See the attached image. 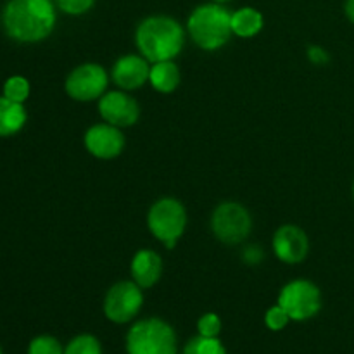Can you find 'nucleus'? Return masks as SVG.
<instances>
[{
  "label": "nucleus",
  "mask_w": 354,
  "mask_h": 354,
  "mask_svg": "<svg viewBox=\"0 0 354 354\" xmlns=\"http://www.w3.org/2000/svg\"><path fill=\"white\" fill-rule=\"evenodd\" d=\"M213 2H216V3H227V2H230V0H213Z\"/></svg>",
  "instance_id": "obj_28"
},
{
  "label": "nucleus",
  "mask_w": 354,
  "mask_h": 354,
  "mask_svg": "<svg viewBox=\"0 0 354 354\" xmlns=\"http://www.w3.org/2000/svg\"><path fill=\"white\" fill-rule=\"evenodd\" d=\"M135 45L151 64L173 61L185 45V30L171 16H149L137 26Z\"/></svg>",
  "instance_id": "obj_2"
},
{
  "label": "nucleus",
  "mask_w": 354,
  "mask_h": 354,
  "mask_svg": "<svg viewBox=\"0 0 354 354\" xmlns=\"http://www.w3.org/2000/svg\"><path fill=\"white\" fill-rule=\"evenodd\" d=\"M344 10H346V16H348V19L354 24V0H346Z\"/></svg>",
  "instance_id": "obj_27"
},
{
  "label": "nucleus",
  "mask_w": 354,
  "mask_h": 354,
  "mask_svg": "<svg viewBox=\"0 0 354 354\" xmlns=\"http://www.w3.org/2000/svg\"><path fill=\"white\" fill-rule=\"evenodd\" d=\"M152 88L161 93L175 92L180 85V69L173 61L154 62L151 66V75H149Z\"/></svg>",
  "instance_id": "obj_17"
},
{
  "label": "nucleus",
  "mask_w": 354,
  "mask_h": 354,
  "mask_svg": "<svg viewBox=\"0 0 354 354\" xmlns=\"http://www.w3.org/2000/svg\"><path fill=\"white\" fill-rule=\"evenodd\" d=\"M242 259L248 265H258V263L263 261V251L258 245H249L242 251Z\"/></svg>",
  "instance_id": "obj_26"
},
{
  "label": "nucleus",
  "mask_w": 354,
  "mask_h": 354,
  "mask_svg": "<svg viewBox=\"0 0 354 354\" xmlns=\"http://www.w3.org/2000/svg\"><path fill=\"white\" fill-rule=\"evenodd\" d=\"M95 0H55V6L69 16H82L93 7Z\"/></svg>",
  "instance_id": "obj_24"
},
{
  "label": "nucleus",
  "mask_w": 354,
  "mask_h": 354,
  "mask_svg": "<svg viewBox=\"0 0 354 354\" xmlns=\"http://www.w3.org/2000/svg\"><path fill=\"white\" fill-rule=\"evenodd\" d=\"M128 354H176V334L159 318L137 322L127 335Z\"/></svg>",
  "instance_id": "obj_4"
},
{
  "label": "nucleus",
  "mask_w": 354,
  "mask_h": 354,
  "mask_svg": "<svg viewBox=\"0 0 354 354\" xmlns=\"http://www.w3.org/2000/svg\"><path fill=\"white\" fill-rule=\"evenodd\" d=\"M30 82L21 75L10 76V78H7L6 83H3V97L14 100V102L23 104L24 100L30 97Z\"/></svg>",
  "instance_id": "obj_19"
},
{
  "label": "nucleus",
  "mask_w": 354,
  "mask_h": 354,
  "mask_svg": "<svg viewBox=\"0 0 354 354\" xmlns=\"http://www.w3.org/2000/svg\"><path fill=\"white\" fill-rule=\"evenodd\" d=\"M290 322V317L287 315V311L283 310L280 304L277 306H272L265 315V324L270 330H282V328L287 327V324Z\"/></svg>",
  "instance_id": "obj_23"
},
{
  "label": "nucleus",
  "mask_w": 354,
  "mask_h": 354,
  "mask_svg": "<svg viewBox=\"0 0 354 354\" xmlns=\"http://www.w3.org/2000/svg\"><path fill=\"white\" fill-rule=\"evenodd\" d=\"M99 114L106 123L118 128L133 127L140 118V106L124 90L106 92L99 99Z\"/></svg>",
  "instance_id": "obj_10"
},
{
  "label": "nucleus",
  "mask_w": 354,
  "mask_h": 354,
  "mask_svg": "<svg viewBox=\"0 0 354 354\" xmlns=\"http://www.w3.org/2000/svg\"><path fill=\"white\" fill-rule=\"evenodd\" d=\"M85 147L93 158L114 159L123 152L124 135L121 128L109 123L93 124L85 133Z\"/></svg>",
  "instance_id": "obj_11"
},
{
  "label": "nucleus",
  "mask_w": 354,
  "mask_h": 354,
  "mask_svg": "<svg viewBox=\"0 0 354 354\" xmlns=\"http://www.w3.org/2000/svg\"><path fill=\"white\" fill-rule=\"evenodd\" d=\"M197 330L199 335L204 337H218L221 332V320L216 313H206L197 322Z\"/></svg>",
  "instance_id": "obj_22"
},
{
  "label": "nucleus",
  "mask_w": 354,
  "mask_h": 354,
  "mask_svg": "<svg viewBox=\"0 0 354 354\" xmlns=\"http://www.w3.org/2000/svg\"><path fill=\"white\" fill-rule=\"evenodd\" d=\"M211 230L221 244H242L252 230V218L242 204L228 201L214 209L211 216Z\"/></svg>",
  "instance_id": "obj_6"
},
{
  "label": "nucleus",
  "mask_w": 354,
  "mask_h": 354,
  "mask_svg": "<svg viewBox=\"0 0 354 354\" xmlns=\"http://www.w3.org/2000/svg\"><path fill=\"white\" fill-rule=\"evenodd\" d=\"M55 21L52 0H9L2 12L3 30L21 44H37L50 37Z\"/></svg>",
  "instance_id": "obj_1"
},
{
  "label": "nucleus",
  "mask_w": 354,
  "mask_h": 354,
  "mask_svg": "<svg viewBox=\"0 0 354 354\" xmlns=\"http://www.w3.org/2000/svg\"><path fill=\"white\" fill-rule=\"evenodd\" d=\"M131 280L142 289H151L162 275V259L152 249H140L130 265Z\"/></svg>",
  "instance_id": "obj_14"
},
{
  "label": "nucleus",
  "mask_w": 354,
  "mask_h": 354,
  "mask_svg": "<svg viewBox=\"0 0 354 354\" xmlns=\"http://www.w3.org/2000/svg\"><path fill=\"white\" fill-rule=\"evenodd\" d=\"M0 354H2V348H0Z\"/></svg>",
  "instance_id": "obj_30"
},
{
  "label": "nucleus",
  "mask_w": 354,
  "mask_h": 354,
  "mask_svg": "<svg viewBox=\"0 0 354 354\" xmlns=\"http://www.w3.org/2000/svg\"><path fill=\"white\" fill-rule=\"evenodd\" d=\"M273 251L277 258L287 265L304 261L310 251L306 232L296 225H283L273 235Z\"/></svg>",
  "instance_id": "obj_12"
},
{
  "label": "nucleus",
  "mask_w": 354,
  "mask_h": 354,
  "mask_svg": "<svg viewBox=\"0 0 354 354\" xmlns=\"http://www.w3.org/2000/svg\"><path fill=\"white\" fill-rule=\"evenodd\" d=\"M187 31L199 48L218 50L227 45L234 35L232 12L223 3H203L196 7L189 16Z\"/></svg>",
  "instance_id": "obj_3"
},
{
  "label": "nucleus",
  "mask_w": 354,
  "mask_h": 354,
  "mask_svg": "<svg viewBox=\"0 0 354 354\" xmlns=\"http://www.w3.org/2000/svg\"><path fill=\"white\" fill-rule=\"evenodd\" d=\"M142 304H144L142 287H138L133 280H123L114 283L107 290L104 299V315L114 324H128L137 317Z\"/></svg>",
  "instance_id": "obj_9"
},
{
  "label": "nucleus",
  "mask_w": 354,
  "mask_h": 354,
  "mask_svg": "<svg viewBox=\"0 0 354 354\" xmlns=\"http://www.w3.org/2000/svg\"><path fill=\"white\" fill-rule=\"evenodd\" d=\"M151 234L168 249H173L187 228V211L180 201L162 197L156 201L147 214Z\"/></svg>",
  "instance_id": "obj_5"
},
{
  "label": "nucleus",
  "mask_w": 354,
  "mask_h": 354,
  "mask_svg": "<svg viewBox=\"0 0 354 354\" xmlns=\"http://www.w3.org/2000/svg\"><path fill=\"white\" fill-rule=\"evenodd\" d=\"M64 354H102V348H100V342L93 335L82 334L76 335L69 342L68 348L64 349Z\"/></svg>",
  "instance_id": "obj_20"
},
{
  "label": "nucleus",
  "mask_w": 354,
  "mask_h": 354,
  "mask_svg": "<svg viewBox=\"0 0 354 354\" xmlns=\"http://www.w3.org/2000/svg\"><path fill=\"white\" fill-rule=\"evenodd\" d=\"M279 304L290 320L304 322L318 315L322 308V292L311 280L297 279L286 283L279 294Z\"/></svg>",
  "instance_id": "obj_7"
},
{
  "label": "nucleus",
  "mask_w": 354,
  "mask_h": 354,
  "mask_svg": "<svg viewBox=\"0 0 354 354\" xmlns=\"http://www.w3.org/2000/svg\"><path fill=\"white\" fill-rule=\"evenodd\" d=\"M263 14L254 7H242L232 14V31L235 37L252 38L263 30Z\"/></svg>",
  "instance_id": "obj_16"
},
{
  "label": "nucleus",
  "mask_w": 354,
  "mask_h": 354,
  "mask_svg": "<svg viewBox=\"0 0 354 354\" xmlns=\"http://www.w3.org/2000/svg\"><path fill=\"white\" fill-rule=\"evenodd\" d=\"M306 54H308V59H310V61L317 66H324L330 61V55H328V52L325 50L324 47H320V45H311V47H308Z\"/></svg>",
  "instance_id": "obj_25"
},
{
  "label": "nucleus",
  "mask_w": 354,
  "mask_h": 354,
  "mask_svg": "<svg viewBox=\"0 0 354 354\" xmlns=\"http://www.w3.org/2000/svg\"><path fill=\"white\" fill-rule=\"evenodd\" d=\"M353 197H354V183H353Z\"/></svg>",
  "instance_id": "obj_29"
},
{
  "label": "nucleus",
  "mask_w": 354,
  "mask_h": 354,
  "mask_svg": "<svg viewBox=\"0 0 354 354\" xmlns=\"http://www.w3.org/2000/svg\"><path fill=\"white\" fill-rule=\"evenodd\" d=\"M109 75L104 66L95 62H85L73 69L64 83L66 93L78 102H92L107 92Z\"/></svg>",
  "instance_id": "obj_8"
},
{
  "label": "nucleus",
  "mask_w": 354,
  "mask_h": 354,
  "mask_svg": "<svg viewBox=\"0 0 354 354\" xmlns=\"http://www.w3.org/2000/svg\"><path fill=\"white\" fill-rule=\"evenodd\" d=\"M151 75V62L144 55L128 54L118 59L111 71V78L124 92L140 88L149 82Z\"/></svg>",
  "instance_id": "obj_13"
},
{
  "label": "nucleus",
  "mask_w": 354,
  "mask_h": 354,
  "mask_svg": "<svg viewBox=\"0 0 354 354\" xmlns=\"http://www.w3.org/2000/svg\"><path fill=\"white\" fill-rule=\"evenodd\" d=\"M28 120L23 104L0 97V137H12L19 133Z\"/></svg>",
  "instance_id": "obj_15"
},
{
  "label": "nucleus",
  "mask_w": 354,
  "mask_h": 354,
  "mask_svg": "<svg viewBox=\"0 0 354 354\" xmlns=\"http://www.w3.org/2000/svg\"><path fill=\"white\" fill-rule=\"evenodd\" d=\"M183 354H227V351H225L223 344L218 337L197 335L187 342V346L183 348Z\"/></svg>",
  "instance_id": "obj_18"
},
{
  "label": "nucleus",
  "mask_w": 354,
  "mask_h": 354,
  "mask_svg": "<svg viewBox=\"0 0 354 354\" xmlns=\"http://www.w3.org/2000/svg\"><path fill=\"white\" fill-rule=\"evenodd\" d=\"M28 354H64V349L52 335H38L30 342Z\"/></svg>",
  "instance_id": "obj_21"
}]
</instances>
